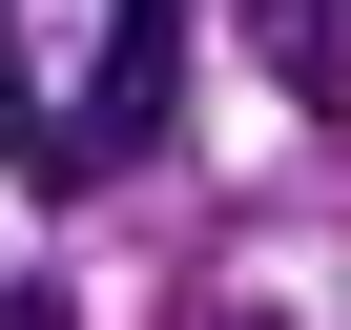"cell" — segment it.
<instances>
[{"label":"cell","instance_id":"1","mask_svg":"<svg viewBox=\"0 0 351 330\" xmlns=\"http://www.w3.org/2000/svg\"><path fill=\"white\" fill-rule=\"evenodd\" d=\"M0 103H21V186H104L186 103V0H0Z\"/></svg>","mask_w":351,"mask_h":330},{"label":"cell","instance_id":"2","mask_svg":"<svg viewBox=\"0 0 351 330\" xmlns=\"http://www.w3.org/2000/svg\"><path fill=\"white\" fill-rule=\"evenodd\" d=\"M248 42H269L289 103H351V0H248Z\"/></svg>","mask_w":351,"mask_h":330},{"label":"cell","instance_id":"3","mask_svg":"<svg viewBox=\"0 0 351 330\" xmlns=\"http://www.w3.org/2000/svg\"><path fill=\"white\" fill-rule=\"evenodd\" d=\"M0 330H83V309H62V289H42V268H0Z\"/></svg>","mask_w":351,"mask_h":330},{"label":"cell","instance_id":"4","mask_svg":"<svg viewBox=\"0 0 351 330\" xmlns=\"http://www.w3.org/2000/svg\"><path fill=\"white\" fill-rule=\"evenodd\" d=\"M0 165H21V103H0Z\"/></svg>","mask_w":351,"mask_h":330}]
</instances>
